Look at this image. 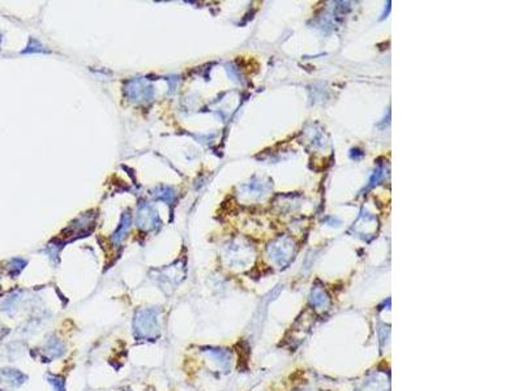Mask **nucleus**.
Masks as SVG:
<instances>
[{"label": "nucleus", "mask_w": 522, "mask_h": 391, "mask_svg": "<svg viewBox=\"0 0 522 391\" xmlns=\"http://www.w3.org/2000/svg\"><path fill=\"white\" fill-rule=\"evenodd\" d=\"M64 351H66V347L58 338L47 340L46 347H45V354H46L49 358H60L64 354Z\"/></svg>", "instance_id": "3"}, {"label": "nucleus", "mask_w": 522, "mask_h": 391, "mask_svg": "<svg viewBox=\"0 0 522 391\" xmlns=\"http://www.w3.org/2000/svg\"><path fill=\"white\" fill-rule=\"evenodd\" d=\"M203 351L205 352L206 355H209L210 358H213L214 362H217V364L222 366L225 369H229L230 362H231V355L230 352L226 350H222V348H203Z\"/></svg>", "instance_id": "2"}, {"label": "nucleus", "mask_w": 522, "mask_h": 391, "mask_svg": "<svg viewBox=\"0 0 522 391\" xmlns=\"http://www.w3.org/2000/svg\"><path fill=\"white\" fill-rule=\"evenodd\" d=\"M0 376H3L4 381L8 382V384H12L14 386H20L27 380V376L23 374L21 372L16 370V369H4V370L0 372Z\"/></svg>", "instance_id": "4"}, {"label": "nucleus", "mask_w": 522, "mask_h": 391, "mask_svg": "<svg viewBox=\"0 0 522 391\" xmlns=\"http://www.w3.org/2000/svg\"><path fill=\"white\" fill-rule=\"evenodd\" d=\"M156 309H141L133 318V332L137 339L154 340L160 335V324Z\"/></svg>", "instance_id": "1"}, {"label": "nucleus", "mask_w": 522, "mask_h": 391, "mask_svg": "<svg viewBox=\"0 0 522 391\" xmlns=\"http://www.w3.org/2000/svg\"><path fill=\"white\" fill-rule=\"evenodd\" d=\"M124 391H132V390H130V388H126V390H124Z\"/></svg>", "instance_id": "6"}, {"label": "nucleus", "mask_w": 522, "mask_h": 391, "mask_svg": "<svg viewBox=\"0 0 522 391\" xmlns=\"http://www.w3.org/2000/svg\"><path fill=\"white\" fill-rule=\"evenodd\" d=\"M47 382L53 386L55 391H67L66 381H64V378L60 377V376L49 374L47 376Z\"/></svg>", "instance_id": "5"}]
</instances>
